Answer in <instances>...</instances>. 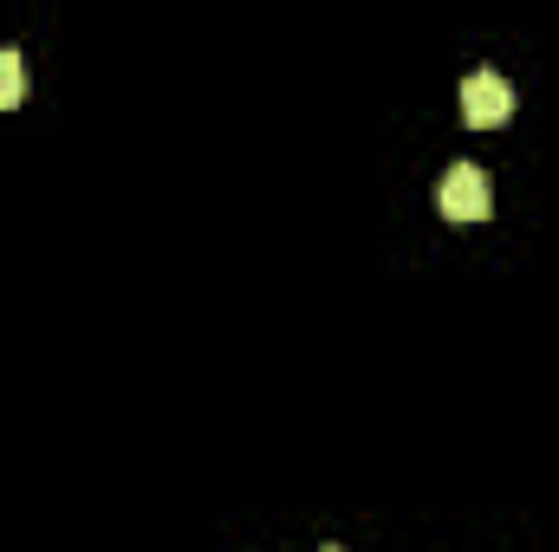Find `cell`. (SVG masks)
<instances>
[{
	"mask_svg": "<svg viewBox=\"0 0 559 552\" xmlns=\"http://www.w3.org/2000/svg\"><path fill=\"white\" fill-rule=\"evenodd\" d=\"M436 208H442L449 221H488L495 189H488V176H481L475 163H449V176H442V189H436Z\"/></svg>",
	"mask_w": 559,
	"mask_h": 552,
	"instance_id": "6da1fadb",
	"label": "cell"
},
{
	"mask_svg": "<svg viewBox=\"0 0 559 552\" xmlns=\"http://www.w3.org/2000/svg\"><path fill=\"white\" fill-rule=\"evenodd\" d=\"M462 118H468L475 131L508 124V118H514V85H508L501 72H468V79H462Z\"/></svg>",
	"mask_w": 559,
	"mask_h": 552,
	"instance_id": "7a4b0ae2",
	"label": "cell"
},
{
	"mask_svg": "<svg viewBox=\"0 0 559 552\" xmlns=\"http://www.w3.org/2000/svg\"><path fill=\"white\" fill-rule=\"evenodd\" d=\"M20 98H26V59L0 46V105H20Z\"/></svg>",
	"mask_w": 559,
	"mask_h": 552,
	"instance_id": "3957f363",
	"label": "cell"
},
{
	"mask_svg": "<svg viewBox=\"0 0 559 552\" xmlns=\"http://www.w3.org/2000/svg\"><path fill=\"white\" fill-rule=\"evenodd\" d=\"M325 552H338V547H325Z\"/></svg>",
	"mask_w": 559,
	"mask_h": 552,
	"instance_id": "277c9868",
	"label": "cell"
}]
</instances>
